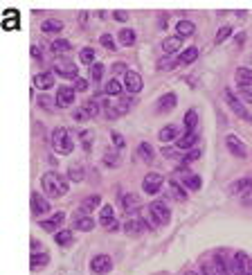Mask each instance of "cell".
<instances>
[{
	"instance_id": "6da1fadb",
	"label": "cell",
	"mask_w": 252,
	"mask_h": 275,
	"mask_svg": "<svg viewBox=\"0 0 252 275\" xmlns=\"http://www.w3.org/2000/svg\"><path fill=\"white\" fill-rule=\"evenodd\" d=\"M41 187L43 192H45L47 196H52V199H59L68 192V181L61 176V174L56 172H47L45 176L41 178Z\"/></svg>"
},
{
	"instance_id": "7a4b0ae2",
	"label": "cell",
	"mask_w": 252,
	"mask_h": 275,
	"mask_svg": "<svg viewBox=\"0 0 252 275\" xmlns=\"http://www.w3.org/2000/svg\"><path fill=\"white\" fill-rule=\"evenodd\" d=\"M52 147H54L56 153H61V156H70L72 149H75V144H72V138H70V131L68 129H54L52 131Z\"/></svg>"
},
{
	"instance_id": "3957f363",
	"label": "cell",
	"mask_w": 252,
	"mask_h": 275,
	"mask_svg": "<svg viewBox=\"0 0 252 275\" xmlns=\"http://www.w3.org/2000/svg\"><path fill=\"white\" fill-rule=\"evenodd\" d=\"M223 97H225V102L227 106L232 108V113L236 115V118H241V120H245V122H252V115H250V111L243 106V102H241L239 97H236L234 93H232L230 88H225V93H223Z\"/></svg>"
},
{
	"instance_id": "277c9868",
	"label": "cell",
	"mask_w": 252,
	"mask_h": 275,
	"mask_svg": "<svg viewBox=\"0 0 252 275\" xmlns=\"http://www.w3.org/2000/svg\"><path fill=\"white\" fill-rule=\"evenodd\" d=\"M149 212H151L153 221H156L158 226H167L169 219H171V212H169V207L164 201H153V203L149 205Z\"/></svg>"
},
{
	"instance_id": "5b68a950",
	"label": "cell",
	"mask_w": 252,
	"mask_h": 275,
	"mask_svg": "<svg viewBox=\"0 0 252 275\" xmlns=\"http://www.w3.org/2000/svg\"><path fill=\"white\" fill-rule=\"evenodd\" d=\"M54 72L56 75H61L63 79H79V75H77V66L72 64L70 59H63V57H59V59L54 61Z\"/></svg>"
},
{
	"instance_id": "8992f818",
	"label": "cell",
	"mask_w": 252,
	"mask_h": 275,
	"mask_svg": "<svg viewBox=\"0 0 252 275\" xmlns=\"http://www.w3.org/2000/svg\"><path fill=\"white\" fill-rule=\"evenodd\" d=\"M99 224L104 226L106 230H117L119 228V224L115 221V212H113V207L110 205H101V210H99Z\"/></svg>"
},
{
	"instance_id": "52a82bcc",
	"label": "cell",
	"mask_w": 252,
	"mask_h": 275,
	"mask_svg": "<svg viewBox=\"0 0 252 275\" xmlns=\"http://www.w3.org/2000/svg\"><path fill=\"white\" fill-rule=\"evenodd\" d=\"M225 144H227V149H230L232 156H236V158H245V156H248V149H245V144L241 142V140L236 138L234 133H227V136H225Z\"/></svg>"
},
{
	"instance_id": "ba28073f",
	"label": "cell",
	"mask_w": 252,
	"mask_h": 275,
	"mask_svg": "<svg viewBox=\"0 0 252 275\" xmlns=\"http://www.w3.org/2000/svg\"><path fill=\"white\" fill-rule=\"evenodd\" d=\"M162 185H164V178L160 176V174H147L142 181V187L147 194H158V192L162 190Z\"/></svg>"
},
{
	"instance_id": "9c48e42d",
	"label": "cell",
	"mask_w": 252,
	"mask_h": 275,
	"mask_svg": "<svg viewBox=\"0 0 252 275\" xmlns=\"http://www.w3.org/2000/svg\"><path fill=\"white\" fill-rule=\"evenodd\" d=\"M75 88H70V86H61L59 90H56V106H61V108H70L72 104H75Z\"/></svg>"
},
{
	"instance_id": "30bf717a",
	"label": "cell",
	"mask_w": 252,
	"mask_h": 275,
	"mask_svg": "<svg viewBox=\"0 0 252 275\" xmlns=\"http://www.w3.org/2000/svg\"><path fill=\"white\" fill-rule=\"evenodd\" d=\"M90 268H93V273H97V275H104L113 268V262H110L108 255H95L93 262H90Z\"/></svg>"
},
{
	"instance_id": "8fae6325",
	"label": "cell",
	"mask_w": 252,
	"mask_h": 275,
	"mask_svg": "<svg viewBox=\"0 0 252 275\" xmlns=\"http://www.w3.org/2000/svg\"><path fill=\"white\" fill-rule=\"evenodd\" d=\"M124 86H126L129 93H140V90H142V77H140L138 72L129 70L124 75Z\"/></svg>"
},
{
	"instance_id": "7c38bea8",
	"label": "cell",
	"mask_w": 252,
	"mask_h": 275,
	"mask_svg": "<svg viewBox=\"0 0 252 275\" xmlns=\"http://www.w3.org/2000/svg\"><path fill=\"white\" fill-rule=\"evenodd\" d=\"M47 210H50V201H47L43 194H38V192H34V194H32V212H34V216H38V214H45Z\"/></svg>"
},
{
	"instance_id": "4fadbf2b",
	"label": "cell",
	"mask_w": 252,
	"mask_h": 275,
	"mask_svg": "<svg viewBox=\"0 0 252 275\" xmlns=\"http://www.w3.org/2000/svg\"><path fill=\"white\" fill-rule=\"evenodd\" d=\"M63 221H66V214H63V212H56L54 216H52V219H45V221H41V228L43 230H47V233H59V226L63 224Z\"/></svg>"
},
{
	"instance_id": "5bb4252c",
	"label": "cell",
	"mask_w": 252,
	"mask_h": 275,
	"mask_svg": "<svg viewBox=\"0 0 252 275\" xmlns=\"http://www.w3.org/2000/svg\"><path fill=\"white\" fill-rule=\"evenodd\" d=\"M34 86H36L38 90H47L54 86V75L52 72H38L36 77H34Z\"/></svg>"
},
{
	"instance_id": "9a60e30c",
	"label": "cell",
	"mask_w": 252,
	"mask_h": 275,
	"mask_svg": "<svg viewBox=\"0 0 252 275\" xmlns=\"http://www.w3.org/2000/svg\"><path fill=\"white\" fill-rule=\"evenodd\" d=\"M180 45H182V36H169V38H164L162 41V50H164V54L167 57H171L173 52H178L180 50Z\"/></svg>"
},
{
	"instance_id": "2e32d148",
	"label": "cell",
	"mask_w": 252,
	"mask_h": 275,
	"mask_svg": "<svg viewBox=\"0 0 252 275\" xmlns=\"http://www.w3.org/2000/svg\"><path fill=\"white\" fill-rule=\"evenodd\" d=\"M176 104H178L176 93H167V95H162V97L158 99V111H160V113H169V111H171Z\"/></svg>"
},
{
	"instance_id": "e0dca14e",
	"label": "cell",
	"mask_w": 252,
	"mask_h": 275,
	"mask_svg": "<svg viewBox=\"0 0 252 275\" xmlns=\"http://www.w3.org/2000/svg\"><path fill=\"white\" fill-rule=\"evenodd\" d=\"M147 230V224L142 219H131L124 224V233L126 235H142Z\"/></svg>"
},
{
	"instance_id": "ac0fdd59",
	"label": "cell",
	"mask_w": 252,
	"mask_h": 275,
	"mask_svg": "<svg viewBox=\"0 0 252 275\" xmlns=\"http://www.w3.org/2000/svg\"><path fill=\"white\" fill-rule=\"evenodd\" d=\"M234 77H236L239 88H252V70L250 68H239Z\"/></svg>"
},
{
	"instance_id": "d6986e66",
	"label": "cell",
	"mask_w": 252,
	"mask_h": 275,
	"mask_svg": "<svg viewBox=\"0 0 252 275\" xmlns=\"http://www.w3.org/2000/svg\"><path fill=\"white\" fill-rule=\"evenodd\" d=\"M41 30H43V34H59L63 30V23L56 21V18H47V21L41 23Z\"/></svg>"
},
{
	"instance_id": "ffe728a7",
	"label": "cell",
	"mask_w": 252,
	"mask_h": 275,
	"mask_svg": "<svg viewBox=\"0 0 252 275\" xmlns=\"http://www.w3.org/2000/svg\"><path fill=\"white\" fill-rule=\"evenodd\" d=\"M75 228L81 230V233H90V230L95 228V221L90 219L88 214H84V212H81V214L75 219Z\"/></svg>"
},
{
	"instance_id": "44dd1931",
	"label": "cell",
	"mask_w": 252,
	"mask_h": 275,
	"mask_svg": "<svg viewBox=\"0 0 252 275\" xmlns=\"http://www.w3.org/2000/svg\"><path fill=\"white\" fill-rule=\"evenodd\" d=\"M140 205H142V199H140L138 194H124L122 196V207L126 212H135Z\"/></svg>"
},
{
	"instance_id": "7402d4cb",
	"label": "cell",
	"mask_w": 252,
	"mask_h": 275,
	"mask_svg": "<svg viewBox=\"0 0 252 275\" xmlns=\"http://www.w3.org/2000/svg\"><path fill=\"white\" fill-rule=\"evenodd\" d=\"M3 27H5V30H18V12L7 9L5 16H3Z\"/></svg>"
},
{
	"instance_id": "603a6c76",
	"label": "cell",
	"mask_w": 252,
	"mask_h": 275,
	"mask_svg": "<svg viewBox=\"0 0 252 275\" xmlns=\"http://www.w3.org/2000/svg\"><path fill=\"white\" fill-rule=\"evenodd\" d=\"M47 262H50V255L47 253H32L30 266H32V271H38V268L47 266Z\"/></svg>"
},
{
	"instance_id": "cb8c5ba5",
	"label": "cell",
	"mask_w": 252,
	"mask_h": 275,
	"mask_svg": "<svg viewBox=\"0 0 252 275\" xmlns=\"http://www.w3.org/2000/svg\"><path fill=\"white\" fill-rule=\"evenodd\" d=\"M194 32H196V25H194L192 21H178L176 23V34L178 36L185 38V36H192Z\"/></svg>"
},
{
	"instance_id": "d4e9b609",
	"label": "cell",
	"mask_w": 252,
	"mask_h": 275,
	"mask_svg": "<svg viewBox=\"0 0 252 275\" xmlns=\"http://www.w3.org/2000/svg\"><path fill=\"white\" fill-rule=\"evenodd\" d=\"M196 57H198V47H187V50H182L180 57H178V66L192 64V61H196Z\"/></svg>"
},
{
	"instance_id": "484cf974",
	"label": "cell",
	"mask_w": 252,
	"mask_h": 275,
	"mask_svg": "<svg viewBox=\"0 0 252 275\" xmlns=\"http://www.w3.org/2000/svg\"><path fill=\"white\" fill-rule=\"evenodd\" d=\"M99 205H101V196L93 194V196H88V199H84V203H81V212H84V214H90V212H93L95 207H99Z\"/></svg>"
},
{
	"instance_id": "4316f807",
	"label": "cell",
	"mask_w": 252,
	"mask_h": 275,
	"mask_svg": "<svg viewBox=\"0 0 252 275\" xmlns=\"http://www.w3.org/2000/svg\"><path fill=\"white\" fill-rule=\"evenodd\" d=\"M50 47H52V52H54V54H66V52L72 50V43L66 41V38H56V41H52Z\"/></svg>"
},
{
	"instance_id": "83f0119b",
	"label": "cell",
	"mask_w": 252,
	"mask_h": 275,
	"mask_svg": "<svg viewBox=\"0 0 252 275\" xmlns=\"http://www.w3.org/2000/svg\"><path fill=\"white\" fill-rule=\"evenodd\" d=\"M158 138H160V142H171V140H176V138H178V129L173 127V124H169V127L160 129Z\"/></svg>"
},
{
	"instance_id": "f1b7e54d",
	"label": "cell",
	"mask_w": 252,
	"mask_h": 275,
	"mask_svg": "<svg viewBox=\"0 0 252 275\" xmlns=\"http://www.w3.org/2000/svg\"><path fill=\"white\" fill-rule=\"evenodd\" d=\"M194 144H196V131H187L182 138H178L176 147L178 149H192Z\"/></svg>"
},
{
	"instance_id": "f546056e",
	"label": "cell",
	"mask_w": 252,
	"mask_h": 275,
	"mask_svg": "<svg viewBox=\"0 0 252 275\" xmlns=\"http://www.w3.org/2000/svg\"><path fill=\"white\" fill-rule=\"evenodd\" d=\"M138 156L142 158L144 162H151L153 160V147L149 142H140L138 144Z\"/></svg>"
},
{
	"instance_id": "4dcf8cb0",
	"label": "cell",
	"mask_w": 252,
	"mask_h": 275,
	"mask_svg": "<svg viewBox=\"0 0 252 275\" xmlns=\"http://www.w3.org/2000/svg\"><path fill=\"white\" fill-rule=\"evenodd\" d=\"M117 38H119V43H122L124 47L135 45V32H133V30H129V27H124V30L117 34Z\"/></svg>"
},
{
	"instance_id": "1f68e13d",
	"label": "cell",
	"mask_w": 252,
	"mask_h": 275,
	"mask_svg": "<svg viewBox=\"0 0 252 275\" xmlns=\"http://www.w3.org/2000/svg\"><path fill=\"white\" fill-rule=\"evenodd\" d=\"M182 185L189 187V190H201V187H203V181H201V176H194V174H187V172H185Z\"/></svg>"
},
{
	"instance_id": "d6a6232c",
	"label": "cell",
	"mask_w": 252,
	"mask_h": 275,
	"mask_svg": "<svg viewBox=\"0 0 252 275\" xmlns=\"http://www.w3.org/2000/svg\"><path fill=\"white\" fill-rule=\"evenodd\" d=\"M212 266H214V273L216 275H230V268H227V264L223 262L221 255H214V259H212Z\"/></svg>"
},
{
	"instance_id": "836d02e7",
	"label": "cell",
	"mask_w": 252,
	"mask_h": 275,
	"mask_svg": "<svg viewBox=\"0 0 252 275\" xmlns=\"http://www.w3.org/2000/svg\"><path fill=\"white\" fill-rule=\"evenodd\" d=\"M79 61L86 66H95V50L93 47H84V50L79 52Z\"/></svg>"
},
{
	"instance_id": "e575fe53",
	"label": "cell",
	"mask_w": 252,
	"mask_h": 275,
	"mask_svg": "<svg viewBox=\"0 0 252 275\" xmlns=\"http://www.w3.org/2000/svg\"><path fill=\"white\" fill-rule=\"evenodd\" d=\"M169 194H171V196H173V199H176V201H185V199H187L185 190H182V187H180V185H178V183H176V181H173V183H171V185H169Z\"/></svg>"
},
{
	"instance_id": "d590c367",
	"label": "cell",
	"mask_w": 252,
	"mask_h": 275,
	"mask_svg": "<svg viewBox=\"0 0 252 275\" xmlns=\"http://www.w3.org/2000/svg\"><path fill=\"white\" fill-rule=\"evenodd\" d=\"M54 239L59 246H68V244H72V233L70 230H59V233L54 235Z\"/></svg>"
},
{
	"instance_id": "8d00e7d4",
	"label": "cell",
	"mask_w": 252,
	"mask_h": 275,
	"mask_svg": "<svg viewBox=\"0 0 252 275\" xmlns=\"http://www.w3.org/2000/svg\"><path fill=\"white\" fill-rule=\"evenodd\" d=\"M84 111L88 118H97V115H99V104H97L95 99H88V102L84 104Z\"/></svg>"
},
{
	"instance_id": "74e56055",
	"label": "cell",
	"mask_w": 252,
	"mask_h": 275,
	"mask_svg": "<svg viewBox=\"0 0 252 275\" xmlns=\"http://www.w3.org/2000/svg\"><path fill=\"white\" fill-rule=\"evenodd\" d=\"M245 187H252V181H250V178H241V181L232 183V185H230V192H232V194H236V192L245 190Z\"/></svg>"
},
{
	"instance_id": "f35d334b",
	"label": "cell",
	"mask_w": 252,
	"mask_h": 275,
	"mask_svg": "<svg viewBox=\"0 0 252 275\" xmlns=\"http://www.w3.org/2000/svg\"><path fill=\"white\" fill-rule=\"evenodd\" d=\"M106 95H122V84L117 79H110L106 84Z\"/></svg>"
},
{
	"instance_id": "ab89813d",
	"label": "cell",
	"mask_w": 252,
	"mask_h": 275,
	"mask_svg": "<svg viewBox=\"0 0 252 275\" xmlns=\"http://www.w3.org/2000/svg\"><path fill=\"white\" fill-rule=\"evenodd\" d=\"M196 122H198L196 111H187V115H185V127H187V131H194V129H196Z\"/></svg>"
},
{
	"instance_id": "60d3db41",
	"label": "cell",
	"mask_w": 252,
	"mask_h": 275,
	"mask_svg": "<svg viewBox=\"0 0 252 275\" xmlns=\"http://www.w3.org/2000/svg\"><path fill=\"white\" fill-rule=\"evenodd\" d=\"M230 34H232V27H230V25H223L221 30L216 32V38H214V43H216V45H219V43H223V41H225V38L230 36Z\"/></svg>"
},
{
	"instance_id": "b9f144b4",
	"label": "cell",
	"mask_w": 252,
	"mask_h": 275,
	"mask_svg": "<svg viewBox=\"0 0 252 275\" xmlns=\"http://www.w3.org/2000/svg\"><path fill=\"white\" fill-rule=\"evenodd\" d=\"M90 77H93V81H101V77H104V64H95L90 68Z\"/></svg>"
},
{
	"instance_id": "7bdbcfd3",
	"label": "cell",
	"mask_w": 252,
	"mask_h": 275,
	"mask_svg": "<svg viewBox=\"0 0 252 275\" xmlns=\"http://www.w3.org/2000/svg\"><path fill=\"white\" fill-rule=\"evenodd\" d=\"M99 43L106 47V50H110V52H113L115 47H117V45H115V41H113V36H110V34H101V36H99Z\"/></svg>"
},
{
	"instance_id": "ee69618b",
	"label": "cell",
	"mask_w": 252,
	"mask_h": 275,
	"mask_svg": "<svg viewBox=\"0 0 252 275\" xmlns=\"http://www.w3.org/2000/svg\"><path fill=\"white\" fill-rule=\"evenodd\" d=\"M79 136H81V142H84V149H90V144H93V140H95V133L93 131H81Z\"/></svg>"
},
{
	"instance_id": "f6af8a7d",
	"label": "cell",
	"mask_w": 252,
	"mask_h": 275,
	"mask_svg": "<svg viewBox=\"0 0 252 275\" xmlns=\"http://www.w3.org/2000/svg\"><path fill=\"white\" fill-rule=\"evenodd\" d=\"M176 64H178V59H173V57H164V59L158 64V68L160 70H169V68H173Z\"/></svg>"
},
{
	"instance_id": "bcb514c9",
	"label": "cell",
	"mask_w": 252,
	"mask_h": 275,
	"mask_svg": "<svg viewBox=\"0 0 252 275\" xmlns=\"http://www.w3.org/2000/svg\"><path fill=\"white\" fill-rule=\"evenodd\" d=\"M131 104H133V102H131V97H122V99L117 102V106H115V108H117L119 115H122V113H126V111L131 108Z\"/></svg>"
},
{
	"instance_id": "7dc6e473",
	"label": "cell",
	"mask_w": 252,
	"mask_h": 275,
	"mask_svg": "<svg viewBox=\"0 0 252 275\" xmlns=\"http://www.w3.org/2000/svg\"><path fill=\"white\" fill-rule=\"evenodd\" d=\"M75 90H77V93H84V90H88V79L79 77V79L75 81Z\"/></svg>"
},
{
	"instance_id": "c3c4849f",
	"label": "cell",
	"mask_w": 252,
	"mask_h": 275,
	"mask_svg": "<svg viewBox=\"0 0 252 275\" xmlns=\"http://www.w3.org/2000/svg\"><path fill=\"white\" fill-rule=\"evenodd\" d=\"M201 156V151H198V149H189V153L185 158H182V165H187V162H192V160H196V158Z\"/></svg>"
},
{
	"instance_id": "681fc988",
	"label": "cell",
	"mask_w": 252,
	"mask_h": 275,
	"mask_svg": "<svg viewBox=\"0 0 252 275\" xmlns=\"http://www.w3.org/2000/svg\"><path fill=\"white\" fill-rule=\"evenodd\" d=\"M110 138H113V142H115V147H117V149H124V138L122 136H119V133L117 131H113V133H110Z\"/></svg>"
},
{
	"instance_id": "f907efd6",
	"label": "cell",
	"mask_w": 252,
	"mask_h": 275,
	"mask_svg": "<svg viewBox=\"0 0 252 275\" xmlns=\"http://www.w3.org/2000/svg\"><path fill=\"white\" fill-rule=\"evenodd\" d=\"M70 178H72V181H84V172H81V167H72Z\"/></svg>"
},
{
	"instance_id": "816d5d0a",
	"label": "cell",
	"mask_w": 252,
	"mask_h": 275,
	"mask_svg": "<svg viewBox=\"0 0 252 275\" xmlns=\"http://www.w3.org/2000/svg\"><path fill=\"white\" fill-rule=\"evenodd\" d=\"M241 97H243V102L252 104V88H241Z\"/></svg>"
},
{
	"instance_id": "f5cc1de1",
	"label": "cell",
	"mask_w": 252,
	"mask_h": 275,
	"mask_svg": "<svg viewBox=\"0 0 252 275\" xmlns=\"http://www.w3.org/2000/svg\"><path fill=\"white\" fill-rule=\"evenodd\" d=\"M201 271H203V275H216V273H214V266H212V262L203 264V268H201Z\"/></svg>"
},
{
	"instance_id": "db71d44e",
	"label": "cell",
	"mask_w": 252,
	"mask_h": 275,
	"mask_svg": "<svg viewBox=\"0 0 252 275\" xmlns=\"http://www.w3.org/2000/svg\"><path fill=\"white\" fill-rule=\"evenodd\" d=\"M113 16H115V21L124 23V21H126V18H129V14H126V12H119V9H117V12H113Z\"/></svg>"
},
{
	"instance_id": "11a10c76",
	"label": "cell",
	"mask_w": 252,
	"mask_h": 275,
	"mask_svg": "<svg viewBox=\"0 0 252 275\" xmlns=\"http://www.w3.org/2000/svg\"><path fill=\"white\" fill-rule=\"evenodd\" d=\"M243 203H245V205L252 203V187H248V192L243 194Z\"/></svg>"
},
{
	"instance_id": "9f6ffc18",
	"label": "cell",
	"mask_w": 252,
	"mask_h": 275,
	"mask_svg": "<svg viewBox=\"0 0 252 275\" xmlns=\"http://www.w3.org/2000/svg\"><path fill=\"white\" fill-rule=\"evenodd\" d=\"M75 120H79V122H81V120H88V115H86V111L81 108V111H77V113H75Z\"/></svg>"
},
{
	"instance_id": "6f0895ef",
	"label": "cell",
	"mask_w": 252,
	"mask_h": 275,
	"mask_svg": "<svg viewBox=\"0 0 252 275\" xmlns=\"http://www.w3.org/2000/svg\"><path fill=\"white\" fill-rule=\"evenodd\" d=\"M104 160H108V165H117V156H115V153H108Z\"/></svg>"
},
{
	"instance_id": "680465c9",
	"label": "cell",
	"mask_w": 252,
	"mask_h": 275,
	"mask_svg": "<svg viewBox=\"0 0 252 275\" xmlns=\"http://www.w3.org/2000/svg\"><path fill=\"white\" fill-rule=\"evenodd\" d=\"M30 52H32V57H34V59H38V61H41V52H38V47H36V45H32V50H30Z\"/></svg>"
},
{
	"instance_id": "91938a15",
	"label": "cell",
	"mask_w": 252,
	"mask_h": 275,
	"mask_svg": "<svg viewBox=\"0 0 252 275\" xmlns=\"http://www.w3.org/2000/svg\"><path fill=\"white\" fill-rule=\"evenodd\" d=\"M38 104L47 108V106H50V97H45V95H43V97H38Z\"/></svg>"
},
{
	"instance_id": "94428289",
	"label": "cell",
	"mask_w": 252,
	"mask_h": 275,
	"mask_svg": "<svg viewBox=\"0 0 252 275\" xmlns=\"http://www.w3.org/2000/svg\"><path fill=\"white\" fill-rule=\"evenodd\" d=\"M122 70H124V72H129V70H126V66H124V64H115V66H113V72H122Z\"/></svg>"
},
{
	"instance_id": "6125c7cd",
	"label": "cell",
	"mask_w": 252,
	"mask_h": 275,
	"mask_svg": "<svg viewBox=\"0 0 252 275\" xmlns=\"http://www.w3.org/2000/svg\"><path fill=\"white\" fill-rule=\"evenodd\" d=\"M34 250H41V241H34L32 239V253H34Z\"/></svg>"
}]
</instances>
